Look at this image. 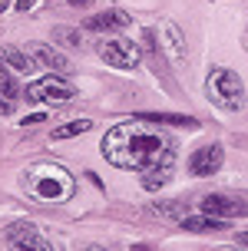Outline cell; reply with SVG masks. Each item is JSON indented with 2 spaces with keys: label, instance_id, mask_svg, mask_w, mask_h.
<instances>
[{
  "label": "cell",
  "instance_id": "cell-9",
  "mask_svg": "<svg viewBox=\"0 0 248 251\" xmlns=\"http://www.w3.org/2000/svg\"><path fill=\"white\" fill-rule=\"evenodd\" d=\"M129 20H133V17L126 10H103V13H96V17L86 20V30H93V33H110V30L129 26Z\"/></svg>",
  "mask_w": 248,
  "mask_h": 251
},
{
  "label": "cell",
  "instance_id": "cell-8",
  "mask_svg": "<svg viewBox=\"0 0 248 251\" xmlns=\"http://www.w3.org/2000/svg\"><path fill=\"white\" fill-rule=\"evenodd\" d=\"M7 241H10L13 248H24V251L27 248H33V251H50L53 248V241L43 238L33 222H13V225L7 228Z\"/></svg>",
  "mask_w": 248,
  "mask_h": 251
},
{
  "label": "cell",
  "instance_id": "cell-3",
  "mask_svg": "<svg viewBox=\"0 0 248 251\" xmlns=\"http://www.w3.org/2000/svg\"><path fill=\"white\" fill-rule=\"evenodd\" d=\"M205 96H209L219 109L225 113H235L245 106V83L238 79L235 70H228V66H215L205 79Z\"/></svg>",
  "mask_w": 248,
  "mask_h": 251
},
{
  "label": "cell",
  "instance_id": "cell-13",
  "mask_svg": "<svg viewBox=\"0 0 248 251\" xmlns=\"http://www.w3.org/2000/svg\"><path fill=\"white\" fill-rule=\"evenodd\" d=\"M182 228L192 231V235H209V231H222L225 218H215V215H205V218H195V215H182Z\"/></svg>",
  "mask_w": 248,
  "mask_h": 251
},
{
  "label": "cell",
  "instance_id": "cell-18",
  "mask_svg": "<svg viewBox=\"0 0 248 251\" xmlns=\"http://www.w3.org/2000/svg\"><path fill=\"white\" fill-rule=\"evenodd\" d=\"M0 93L7 96V100H17L20 96V86H17V79H13V73H10V66L0 60Z\"/></svg>",
  "mask_w": 248,
  "mask_h": 251
},
{
  "label": "cell",
  "instance_id": "cell-20",
  "mask_svg": "<svg viewBox=\"0 0 248 251\" xmlns=\"http://www.w3.org/2000/svg\"><path fill=\"white\" fill-rule=\"evenodd\" d=\"M13 113V100H7L3 93H0V116H10Z\"/></svg>",
  "mask_w": 248,
  "mask_h": 251
},
{
  "label": "cell",
  "instance_id": "cell-11",
  "mask_svg": "<svg viewBox=\"0 0 248 251\" xmlns=\"http://www.w3.org/2000/svg\"><path fill=\"white\" fill-rule=\"evenodd\" d=\"M162 47H165V53H169V60L172 63H182L186 60V37H182V30L175 24H162Z\"/></svg>",
  "mask_w": 248,
  "mask_h": 251
},
{
  "label": "cell",
  "instance_id": "cell-5",
  "mask_svg": "<svg viewBox=\"0 0 248 251\" xmlns=\"http://www.w3.org/2000/svg\"><path fill=\"white\" fill-rule=\"evenodd\" d=\"M96 53H99V60H106V66H112V70H136L139 60H142L139 47L133 43V40H126V37L99 40Z\"/></svg>",
  "mask_w": 248,
  "mask_h": 251
},
{
  "label": "cell",
  "instance_id": "cell-6",
  "mask_svg": "<svg viewBox=\"0 0 248 251\" xmlns=\"http://www.w3.org/2000/svg\"><path fill=\"white\" fill-rule=\"evenodd\" d=\"M198 208L205 215H215V218H245L248 215V201L238 199V195H225V192H212L198 201Z\"/></svg>",
  "mask_w": 248,
  "mask_h": 251
},
{
  "label": "cell",
  "instance_id": "cell-12",
  "mask_svg": "<svg viewBox=\"0 0 248 251\" xmlns=\"http://www.w3.org/2000/svg\"><path fill=\"white\" fill-rule=\"evenodd\" d=\"M133 119H142V123H152V126H186V129H198V119L179 116V113H139Z\"/></svg>",
  "mask_w": 248,
  "mask_h": 251
},
{
  "label": "cell",
  "instance_id": "cell-24",
  "mask_svg": "<svg viewBox=\"0 0 248 251\" xmlns=\"http://www.w3.org/2000/svg\"><path fill=\"white\" fill-rule=\"evenodd\" d=\"M238 245H245V248H248V231H242V235H238Z\"/></svg>",
  "mask_w": 248,
  "mask_h": 251
},
{
  "label": "cell",
  "instance_id": "cell-4",
  "mask_svg": "<svg viewBox=\"0 0 248 251\" xmlns=\"http://www.w3.org/2000/svg\"><path fill=\"white\" fill-rule=\"evenodd\" d=\"M27 102H43V106H66V102L76 96V89L63 79L60 73H50L37 83H30L27 86Z\"/></svg>",
  "mask_w": 248,
  "mask_h": 251
},
{
  "label": "cell",
  "instance_id": "cell-15",
  "mask_svg": "<svg viewBox=\"0 0 248 251\" xmlns=\"http://www.w3.org/2000/svg\"><path fill=\"white\" fill-rule=\"evenodd\" d=\"M93 129V119H73V123L66 126H56L53 129V142H60V139H73V136H83Z\"/></svg>",
  "mask_w": 248,
  "mask_h": 251
},
{
  "label": "cell",
  "instance_id": "cell-14",
  "mask_svg": "<svg viewBox=\"0 0 248 251\" xmlns=\"http://www.w3.org/2000/svg\"><path fill=\"white\" fill-rule=\"evenodd\" d=\"M0 60L7 63L10 70H17V73H33V56H27L20 47H0Z\"/></svg>",
  "mask_w": 248,
  "mask_h": 251
},
{
  "label": "cell",
  "instance_id": "cell-25",
  "mask_svg": "<svg viewBox=\"0 0 248 251\" xmlns=\"http://www.w3.org/2000/svg\"><path fill=\"white\" fill-rule=\"evenodd\" d=\"M7 7H10V0H0V13L7 10Z\"/></svg>",
  "mask_w": 248,
  "mask_h": 251
},
{
  "label": "cell",
  "instance_id": "cell-7",
  "mask_svg": "<svg viewBox=\"0 0 248 251\" xmlns=\"http://www.w3.org/2000/svg\"><path fill=\"white\" fill-rule=\"evenodd\" d=\"M222 162H225V149L219 142H212V146H202L189 155V172L195 178H205V176H215L222 169Z\"/></svg>",
  "mask_w": 248,
  "mask_h": 251
},
{
  "label": "cell",
  "instance_id": "cell-21",
  "mask_svg": "<svg viewBox=\"0 0 248 251\" xmlns=\"http://www.w3.org/2000/svg\"><path fill=\"white\" fill-rule=\"evenodd\" d=\"M37 123H43V113H33V116H27V119H24V126H37Z\"/></svg>",
  "mask_w": 248,
  "mask_h": 251
},
{
  "label": "cell",
  "instance_id": "cell-22",
  "mask_svg": "<svg viewBox=\"0 0 248 251\" xmlns=\"http://www.w3.org/2000/svg\"><path fill=\"white\" fill-rule=\"evenodd\" d=\"M33 3H37V0H17V10H20V13H27L30 7H33Z\"/></svg>",
  "mask_w": 248,
  "mask_h": 251
},
{
  "label": "cell",
  "instance_id": "cell-19",
  "mask_svg": "<svg viewBox=\"0 0 248 251\" xmlns=\"http://www.w3.org/2000/svg\"><path fill=\"white\" fill-rule=\"evenodd\" d=\"M152 215H162V218H182L186 212V201H165V205H152Z\"/></svg>",
  "mask_w": 248,
  "mask_h": 251
},
{
  "label": "cell",
  "instance_id": "cell-1",
  "mask_svg": "<svg viewBox=\"0 0 248 251\" xmlns=\"http://www.w3.org/2000/svg\"><path fill=\"white\" fill-rule=\"evenodd\" d=\"M99 149L106 155V162L116 169H126V172H146V169L172 162V142L159 132V126L152 129L142 119L112 126L103 136Z\"/></svg>",
  "mask_w": 248,
  "mask_h": 251
},
{
  "label": "cell",
  "instance_id": "cell-10",
  "mask_svg": "<svg viewBox=\"0 0 248 251\" xmlns=\"http://www.w3.org/2000/svg\"><path fill=\"white\" fill-rule=\"evenodd\" d=\"M33 63H40L43 70H53V73H60V76L70 73V60L63 53L50 50L47 43H33Z\"/></svg>",
  "mask_w": 248,
  "mask_h": 251
},
{
  "label": "cell",
  "instance_id": "cell-16",
  "mask_svg": "<svg viewBox=\"0 0 248 251\" xmlns=\"http://www.w3.org/2000/svg\"><path fill=\"white\" fill-rule=\"evenodd\" d=\"M53 40L63 43V47H70V50H80V47H83L80 26H53Z\"/></svg>",
  "mask_w": 248,
  "mask_h": 251
},
{
  "label": "cell",
  "instance_id": "cell-2",
  "mask_svg": "<svg viewBox=\"0 0 248 251\" xmlns=\"http://www.w3.org/2000/svg\"><path fill=\"white\" fill-rule=\"evenodd\" d=\"M24 185H27V192H30V199L47 201V205H60V201H70L76 195L73 176H70L63 165H53V162H40V165H33V169H27Z\"/></svg>",
  "mask_w": 248,
  "mask_h": 251
},
{
  "label": "cell",
  "instance_id": "cell-23",
  "mask_svg": "<svg viewBox=\"0 0 248 251\" xmlns=\"http://www.w3.org/2000/svg\"><path fill=\"white\" fill-rule=\"evenodd\" d=\"M70 3H73V7H89L93 0H70Z\"/></svg>",
  "mask_w": 248,
  "mask_h": 251
},
{
  "label": "cell",
  "instance_id": "cell-17",
  "mask_svg": "<svg viewBox=\"0 0 248 251\" xmlns=\"http://www.w3.org/2000/svg\"><path fill=\"white\" fill-rule=\"evenodd\" d=\"M169 165H156V169H146L142 172V188H149V192H156V188H162L165 182H169Z\"/></svg>",
  "mask_w": 248,
  "mask_h": 251
}]
</instances>
